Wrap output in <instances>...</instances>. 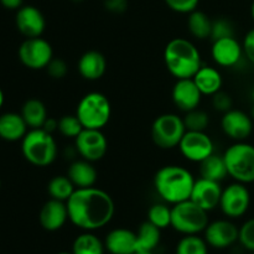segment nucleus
<instances>
[{
	"label": "nucleus",
	"instance_id": "1",
	"mask_svg": "<svg viewBox=\"0 0 254 254\" xmlns=\"http://www.w3.org/2000/svg\"><path fill=\"white\" fill-rule=\"evenodd\" d=\"M66 203L68 221L82 231L93 232L106 227L116 213L112 196L96 186L76 189Z\"/></svg>",
	"mask_w": 254,
	"mask_h": 254
},
{
	"label": "nucleus",
	"instance_id": "2",
	"mask_svg": "<svg viewBox=\"0 0 254 254\" xmlns=\"http://www.w3.org/2000/svg\"><path fill=\"white\" fill-rule=\"evenodd\" d=\"M196 179L190 170L180 165H165L154 176V189L159 197L169 205L190 200Z\"/></svg>",
	"mask_w": 254,
	"mask_h": 254
},
{
	"label": "nucleus",
	"instance_id": "3",
	"mask_svg": "<svg viewBox=\"0 0 254 254\" xmlns=\"http://www.w3.org/2000/svg\"><path fill=\"white\" fill-rule=\"evenodd\" d=\"M164 62L169 73L176 79L192 78L203 64L196 45L185 37H175L166 44Z\"/></svg>",
	"mask_w": 254,
	"mask_h": 254
},
{
	"label": "nucleus",
	"instance_id": "4",
	"mask_svg": "<svg viewBox=\"0 0 254 254\" xmlns=\"http://www.w3.org/2000/svg\"><path fill=\"white\" fill-rule=\"evenodd\" d=\"M21 153L31 165L46 168L56 160L59 146L54 135L45 129H29L21 140Z\"/></svg>",
	"mask_w": 254,
	"mask_h": 254
},
{
	"label": "nucleus",
	"instance_id": "5",
	"mask_svg": "<svg viewBox=\"0 0 254 254\" xmlns=\"http://www.w3.org/2000/svg\"><path fill=\"white\" fill-rule=\"evenodd\" d=\"M76 116L83 129H103L111 121L112 106L101 92H89L79 99Z\"/></svg>",
	"mask_w": 254,
	"mask_h": 254
},
{
	"label": "nucleus",
	"instance_id": "6",
	"mask_svg": "<svg viewBox=\"0 0 254 254\" xmlns=\"http://www.w3.org/2000/svg\"><path fill=\"white\" fill-rule=\"evenodd\" d=\"M227 173L237 183H254V145L247 141H236L223 153Z\"/></svg>",
	"mask_w": 254,
	"mask_h": 254
},
{
	"label": "nucleus",
	"instance_id": "7",
	"mask_svg": "<svg viewBox=\"0 0 254 254\" xmlns=\"http://www.w3.org/2000/svg\"><path fill=\"white\" fill-rule=\"evenodd\" d=\"M208 223V212L193 201H183L171 207V227L181 235H198Z\"/></svg>",
	"mask_w": 254,
	"mask_h": 254
},
{
	"label": "nucleus",
	"instance_id": "8",
	"mask_svg": "<svg viewBox=\"0 0 254 254\" xmlns=\"http://www.w3.org/2000/svg\"><path fill=\"white\" fill-rule=\"evenodd\" d=\"M185 133L184 119L175 113H165L156 117L151 126V139L158 148L164 150L179 146Z\"/></svg>",
	"mask_w": 254,
	"mask_h": 254
},
{
	"label": "nucleus",
	"instance_id": "9",
	"mask_svg": "<svg viewBox=\"0 0 254 254\" xmlns=\"http://www.w3.org/2000/svg\"><path fill=\"white\" fill-rule=\"evenodd\" d=\"M19 60L25 67L34 71L45 69L54 59V49L47 40L40 37L25 39L19 47Z\"/></svg>",
	"mask_w": 254,
	"mask_h": 254
},
{
	"label": "nucleus",
	"instance_id": "10",
	"mask_svg": "<svg viewBox=\"0 0 254 254\" xmlns=\"http://www.w3.org/2000/svg\"><path fill=\"white\" fill-rule=\"evenodd\" d=\"M250 206L251 192L246 184L235 181L222 190L218 207L230 220L243 217L250 210Z\"/></svg>",
	"mask_w": 254,
	"mask_h": 254
},
{
	"label": "nucleus",
	"instance_id": "11",
	"mask_svg": "<svg viewBox=\"0 0 254 254\" xmlns=\"http://www.w3.org/2000/svg\"><path fill=\"white\" fill-rule=\"evenodd\" d=\"M178 148L186 160L196 164L202 163L215 153V144L206 131L186 130Z\"/></svg>",
	"mask_w": 254,
	"mask_h": 254
},
{
	"label": "nucleus",
	"instance_id": "12",
	"mask_svg": "<svg viewBox=\"0 0 254 254\" xmlns=\"http://www.w3.org/2000/svg\"><path fill=\"white\" fill-rule=\"evenodd\" d=\"M74 148L81 159L96 163L106 156L108 140L101 129H83L74 139Z\"/></svg>",
	"mask_w": 254,
	"mask_h": 254
},
{
	"label": "nucleus",
	"instance_id": "13",
	"mask_svg": "<svg viewBox=\"0 0 254 254\" xmlns=\"http://www.w3.org/2000/svg\"><path fill=\"white\" fill-rule=\"evenodd\" d=\"M221 128L225 135L235 141H246L253 133V118L241 109H230L221 118Z\"/></svg>",
	"mask_w": 254,
	"mask_h": 254
},
{
	"label": "nucleus",
	"instance_id": "14",
	"mask_svg": "<svg viewBox=\"0 0 254 254\" xmlns=\"http://www.w3.org/2000/svg\"><path fill=\"white\" fill-rule=\"evenodd\" d=\"M203 236L210 247L225 250L238 242L240 227L231 220H217L208 223L203 231Z\"/></svg>",
	"mask_w": 254,
	"mask_h": 254
},
{
	"label": "nucleus",
	"instance_id": "15",
	"mask_svg": "<svg viewBox=\"0 0 254 254\" xmlns=\"http://www.w3.org/2000/svg\"><path fill=\"white\" fill-rule=\"evenodd\" d=\"M15 25L20 34L26 39L40 37L46 29V19L39 7L34 5H22L16 10Z\"/></svg>",
	"mask_w": 254,
	"mask_h": 254
},
{
	"label": "nucleus",
	"instance_id": "16",
	"mask_svg": "<svg viewBox=\"0 0 254 254\" xmlns=\"http://www.w3.org/2000/svg\"><path fill=\"white\" fill-rule=\"evenodd\" d=\"M243 56L242 44L235 36L212 41L211 57L217 66L226 68L235 67L240 64Z\"/></svg>",
	"mask_w": 254,
	"mask_h": 254
},
{
	"label": "nucleus",
	"instance_id": "17",
	"mask_svg": "<svg viewBox=\"0 0 254 254\" xmlns=\"http://www.w3.org/2000/svg\"><path fill=\"white\" fill-rule=\"evenodd\" d=\"M222 186L218 181L208 180V179L198 178L195 181L191 192L190 200L196 205L202 207L207 212L215 210L220 206L221 195H222Z\"/></svg>",
	"mask_w": 254,
	"mask_h": 254
},
{
	"label": "nucleus",
	"instance_id": "18",
	"mask_svg": "<svg viewBox=\"0 0 254 254\" xmlns=\"http://www.w3.org/2000/svg\"><path fill=\"white\" fill-rule=\"evenodd\" d=\"M171 98L174 104L186 113L192 109L198 108L202 99V93L197 88L192 78L176 79L175 84L171 91Z\"/></svg>",
	"mask_w": 254,
	"mask_h": 254
},
{
	"label": "nucleus",
	"instance_id": "19",
	"mask_svg": "<svg viewBox=\"0 0 254 254\" xmlns=\"http://www.w3.org/2000/svg\"><path fill=\"white\" fill-rule=\"evenodd\" d=\"M40 225L49 232L61 230L68 221V210L64 201L50 198L44 203L39 213Z\"/></svg>",
	"mask_w": 254,
	"mask_h": 254
},
{
	"label": "nucleus",
	"instance_id": "20",
	"mask_svg": "<svg viewBox=\"0 0 254 254\" xmlns=\"http://www.w3.org/2000/svg\"><path fill=\"white\" fill-rule=\"evenodd\" d=\"M77 69L86 81H98L107 71V60L102 52L89 50L79 57Z\"/></svg>",
	"mask_w": 254,
	"mask_h": 254
},
{
	"label": "nucleus",
	"instance_id": "21",
	"mask_svg": "<svg viewBox=\"0 0 254 254\" xmlns=\"http://www.w3.org/2000/svg\"><path fill=\"white\" fill-rule=\"evenodd\" d=\"M106 250L111 254H134L136 248V232L128 228H114L104 240Z\"/></svg>",
	"mask_w": 254,
	"mask_h": 254
},
{
	"label": "nucleus",
	"instance_id": "22",
	"mask_svg": "<svg viewBox=\"0 0 254 254\" xmlns=\"http://www.w3.org/2000/svg\"><path fill=\"white\" fill-rule=\"evenodd\" d=\"M67 176L73 183L76 189H86L96 185L98 173H97V169L94 168L93 163L84 160V159H79V160L73 161L68 166Z\"/></svg>",
	"mask_w": 254,
	"mask_h": 254
},
{
	"label": "nucleus",
	"instance_id": "23",
	"mask_svg": "<svg viewBox=\"0 0 254 254\" xmlns=\"http://www.w3.org/2000/svg\"><path fill=\"white\" fill-rule=\"evenodd\" d=\"M29 127L20 113L7 112L0 116V139L5 141L22 140Z\"/></svg>",
	"mask_w": 254,
	"mask_h": 254
},
{
	"label": "nucleus",
	"instance_id": "24",
	"mask_svg": "<svg viewBox=\"0 0 254 254\" xmlns=\"http://www.w3.org/2000/svg\"><path fill=\"white\" fill-rule=\"evenodd\" d=\"M193 82L202 93V96L212 97L217 92L222 91L223 78L221 72L216 67L202 64L201 68L192 77Z\"/></svg>",
	"mask_w": 254,
	"mask_h": 254
},
{
	"label": "nucleus",
	"instance_id": "25",
	"mask_svg": "<svg viewBox=\"0 0 254 254\" xmlns=\"http://www.w3.org/2000/svg\"><path fill=\"white\" fill-rule=\"evenodd\" d=\"M20 114L24 118L25 123L27 124L29 129L42 128L49 118L47 108L42 101L37 98H30L22 104Z\"/></svg>",
	"mask_w": 254,
	"mask_h": 254
},
{
	"label": "nucleus",
	"instance_id": "26",
	"mask_svg": "<svg viewBox=\"0 0 254 254\" xmlns=\"http://www.w3.org/2000/svg\"><path fill=\"white\" fill-rule=\"evenodd\" d=\"M161 241V230L149 222L141 223L136 232V248L138 252H153Z\"/></svg>",
	"mask_w": 254,
	"mask_h": 254
},
{
	"label": "nucleus",
	"instance_id": "27",
	"mask_svg": "<svg viewBox=\"0 0 254 254\" xmlns=\"http://www.w3.org/2000/svg\"><path fill=\"white\" fill-rule=\"evenodd\" d=\"M227 176V166H226L223 155L213 153L212 155L205 159L202 163H200V178L221 183Z\"/></svg>",
	"mask_w": 254,
	"mask_h": 254
},
{
	"label": "nucleus",
	"instance_id": "28",
	"mask_svg": "<svg viewBox=\"0 0 254 254\" xmlns=\"http://www.w3.org/2000/svg\"><path fill=\"white\" fill-rule=\"evenodd\" d=\"M104 242L89 231H84L77 236L72 245V254H104Z\"/></svg>",
	"mask_w": 254,
	"mask_h": 254
},
{
	"label": "nucleus",
	"instance_id": "29",
	"mask_svg": "<svg viewBox=\"0 0 254 254\" xmlns=\"http://www.w3.org/2000/svg\"><path fill=\"white\" fill-rule=\"evenodd\" d=\"M188 29L190 31L191 36H193L195 39H210L211 29H212V20L210 19V16L206 12L197 9L189 14Z\"/></svg>",
	"mask_w": 254,
	"mask_h": 254
},
{
	"label": "nucleus",
	"instance_id": "30",
	"mask_svg": "<svg viewBox=\"0 0 254 254\" xmlns=\"http://www.w3.org/2000/svg\"><path fill=\"white\" fill-rule=\"evenodd\" d=\"M74 190H76V186L67 175L55 176L47 184V192H49L50 197L64 201V202L71 197Z\"/></svg>",
	"mask_w": 254,
	"mask_h": 254
},
{
	"label": "nucleus",
	"instance_id": "31",
	"mask_svg": "<svg viewBox=\"0 0 254 254\" xmlns=\"http://www.w3.org/2000/svg\"><path fill=\"white\" fill-rule=\"evenodd\" d=\"M175 254H208V245L197 235L184 236L176 246Z\"/></svg>",
	"mask_w": 254,
	"mask_h": 254
},
{
	"label": "nucleus",
	"instance_id": "32",
	"mask_svg": "<svg viewBox=\"0 0 254 254\" xmlns=\"http://www.w3.org/2000/svg\"><path fill=\"white\" fill-rule=\"evenodd\" d=\"M148 221L160 230L171 227V207L166 202L154 203L148 210Z\"/></svg>",
	"mask_w": 254,
	"mask_h": 254
},
{
	"label": "nucleus",
	"instance_id": "33",
	"mask_svg": "<svg viewBox=\"0 0 254 254\" xmlns=\"http://www.w3.org/2000/svg\"><path fill=\"white\" fill-rule=\"evenodd\" d=\"M186 130L193 131H206L208 124H210V116L205 111L196 108L190 112H186L184 117Z\"/></svg>",
	"mask_w": 254,
	"mask_h": 254
},
{
	"label": "nucleus",
	"instance_id": "34",
	"mask_svg": "<svg viewBox=\"0 0 254 254\" xmlns=\"http://www.w3.org/2000/svg\"><path fill=\"white\" fill-rule=\"evenodd\" d=\"M82 130H83V127L76 114H66L59 119L57 131L64 138L76 139Z\"/></svg>",
	"mask_w": 254,
	"mask_h": 254
},
{
	"label": "nucleus",
	"instance_id": "35",
	"mask_svg": "<svg viewBox=\"0 0 254 254\" xmlns=\"http://www.w3.org/2000/svg\"><path fill=\"white\" fill-rule=\"evenodd\" d=\"M235 36V26L232 21L227 17H218V19L212 20V29H211V37L212 41L225 37Z\"/></svg>",
	"mask_w": 254,
	"mask_h": 254
},
{
	"label": "nucleus",
	"instance_id": "36",
	"mask_svg": "<svg viewBox=\"0 0 254 254\" xmlns=\"http://www.w3.org/2000/svg\"><path fill=\"white\" fill-rule=\"evenodd\" d=\"M238 242L246 251L254 252V217L246 221L240 227Z\"/></svg>",
	"mask_w": 254,
	"mask_h": 254
},
{
	"label": "nucleus",
	"instance_id": "37",
	"mask_svg": "<svg viewBox=\"0 0 254 254\" xmlns=\"http://www.w3.org/2000/svg\"><path fill=\"white\" fill-rule=\"evenodd\" d=\"M168 7L178 14H186L197 10L200 0H164Z\"/></svg>",
	"mask_w": 254,
	"mask_h": 254
},
{
	"label": "nucleus",
	"instance_id": "38",
	"mask_svg": "<svg viewBox=\"0 0 254 254\" xmlns=\"http://www.w3.org/2000/svg\"><path fill=\"white\" fill-rule=\"evenodd\" d=\"M45 69H46L47 73H49V76L51 78L62 79L68 73V64H66L64 60L59 59V57H54Z\"/></svg>",
	"mask_w": 254,
	"mask_h": 254
},
{
	"label": "nucleus",
	"instance_id": "39",
	"mask_svg": "<svg viewBox=\"0 0 254 254\" xmlns=\"http://www.w3.org/2000/svg\"><path fill=\"white\" fill-rule=\"evenodd\" d=\"M212 106L216 111L221 112V113H226L230 109H232L233 101L230 94L220 91L212 96Z\"/></svg>",
	"mask_w": 254,
	"mask_h": 254
},
{
	"label": "nucleus",
	"instance_id": "40",
	"mask_svg": "<svg viewBox=\"0 0 254 254\" xmlns=\"http://www.w3.org/2000/svg\"><path fill=\"white\" fill-rule=\"evenodd\" d=\"M242 46L245 57L251 62V64H254V27L245 35Z\"/></svg>",
	"mask_w": 254,
	"mask_h": 254
},
{
	"label": "nucleus",
	"instance_id": "41",
	"mask_svg": "<svg viewBox=\"0 0 254 254\" xmlns=\"http://www.w3.org/2000/svg\"><path fill=\"white\" fill-rule=\"evenodd\" d=\"M103 5L112 14H123L128 9V0H103Z\"/></svg>",
	"mask_w": 254,
	"mask_h": 254
},
{
	"label": "nucleus",
	"instance_id": "42",
	"mask_svg": "<svg viewBox=\"0 0 254 254\" xmlns=\"http://www.w3.org/2000/svg\"><path fill=\"white\" fill-rule=\"evenodd\" d=\"M24 0H0V4L7 10H19Z\"/></svg>",
	"mask_w": 254,
	"mask_h": 254
},
{
	"label": "nucleus",
	"instance_id": "43",
	"mask_svg": "<svg viewBox=\"0 0 254 254\" xmlns=\"http://www.w3.org/2000/svg\"><path fill=\"white\" fill-rule=\"evenodd\" d=\"M57 128H59V121L55 118H51V117H49V118L46 119L44 127H42V129H45V130L49 131V133L51 134L57 131Z\"/></svg>",
	"mask_w": 254,
	"mask_h": 254
},
{
	"label": "nucleus",
	"instance_id": "44",
	"mask_svg": "<svg viewBox=\"0 0 254 254\" xmlns=\"http://www.w3.org/2000/svg\"><path fill=\"white\" fill-rule=\"evenodd\" d=\"M4 102H5V97H4V92H2V89L0 88V109H1V107L4 106Z\"/></svg>",
	"mask_w": 254,
	"mask_h": 254
},
{
	"label": "nucleus",
	"instance_id": "45",
	"mask_svg": "<svg viewBox=\"0 0 254 254\" xmlns=\"http://www.w3.org/2000/svg\"><path fill=\"white\" fill-rule=\"evenodd\" d=\"M251 16H252V20H253V22H254V0H253V2H252V5H251Z\"/></svg>",
	"mask_w": 254,
	"mask_h": 254
},
{
	"label": "nucleus",
	"instance_id": "46",
	"mask_svg": "<svg viewBox=\"0 0 254 254\" xmlns=\"http://www.w3.org/2000/svg\"><path fill=\"white\" fill-rule=\"evenodd\" d=\"M134 254H153V252H135Z\"/></svg>",
	"mask_w": 254,
	"mask_h": 254
},
{
	"label": "nucleus",
	"instance_id": "47",
	"mask_svg": "<svg viewBox=\"0 0 254 254\" xmlns=\"http://www.w3.org/2000/svg\"><path fill=\"white\" fill-rule=\"evenodd\" d=\"M57 254H72V252H59Z\"/></svg>",
	"mask_w": 254,
	"mask_h": 254
},
{
	"label": "nucleus",
	"instance_id": "48",
	"mask_svg": "<svg viewBox=\"0 0 254 254\" xmlns=\"http://www.w3.org/2000/svg\"><path fill=\"white\" fill-rule=\"evenodd\" d=\"M72 1H74V2H81V1H83V0H72Z\"/></svg>",
	"mask_w": 254,
	"mask_h": 254
},
{
	"label": "nucleus",
	"instance_id": "49",
	"mask_svg": "<svg viewBox=\"0 0 254 254\" xmlns=\"http://www.w3.org/2000/svg\"><path fill=\"white\" fill-rule=\"evenodd\" d=\"M252 99H253V102H254V88H253V91H252Z\"/></svg>",
	"mask_w": 254,
	"mask_h": 254
},
{
	"label": "nucleus",
	"instance_id": "50",
	"mask_svg": "<svg viewBox=\"0 0 254 254\" xmlns=\"http://www.w3.org/2000/svg\"><path fill=\"white\" fill-rule=\"evenodd\" d=\"M252 118L254 119V107H253V109H252Z\"/></svg>",
	"mask_w": 254,
	"mask_h": 254
},
{
	"label": "nucleus",
	"instance_id": "51",
	"mask_svg": "<svg viewBox=\"0 0 254 254\" xmlns=\"http://www.w3.org/2000/svg\"><path fill=\"white\" fill-rule=\"evenodd\" d=\"M0 188H1V181H0Z\"/></svg>",
	"mask_w": 254,
	"mask_h": 254
},
{
	"label": "nucleus",
	"instance_id": "52",
	"mask_svg": "<svg viewBox=\"0 0 254 254\" xmlns=\"http://www.w3.org/2000/svg\"><path fill=\"white\" fill-rule=\"evenodd\" d=\"M251 254H254V252H251Z\"/></svg>",
	"mask_w": 254,
	"mask_h": 254
}]
</instances>
